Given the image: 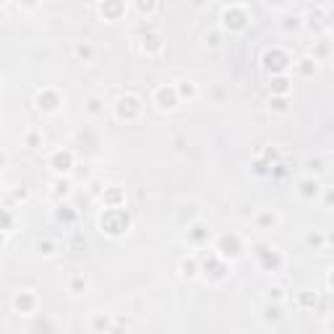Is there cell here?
Returning <instances> with one entry per match:
<instances>
[{
    "instance_id": "cell-1",
    "label": "cell",
    "mask_w": 334,
    "mask_h": 334,
    "mask_svg": "<svg viewBox=\"0 0 334 334\" xmlns=\"http://www.w3.org/2000/svg\"><path fill=\"white\" fill-rule=\"evenodd\" d=\"M253 21V11L248 3H227L219 8V24L225 32H243Z\"/></svg>"
},
{
    "instance_id": "cell-2",
    "label": "cell",
    "mask_w": 334,
    "mask_h": 334,
    "mask_svg": "<svg viewBox=\"0 0 334 334\" xmlns=\"http://www.w3.org/2000/svg\"><path fill=\"white\" fill-rule=\"evenodd\" d=\"M94 11L100 13L102 21L113 24V21H120L123 16H128V5L120 3V0H104V3H97Z\"/></svg>"
},
{
    "instance_id": "cell-3",
    "label": "cell",
    "mask_w": 334,
    "mask_h": 334,
    "mask_svg": "<svg viewBox=\"0 0 334 334\" xmlns=\"http://www.w3.org/2000/svg\"><path fill=\"white\" fill-rule=\"evenodd\" d=\"M287 52L282 50V47H271V50H267V55H264V66H267V71H274V73H280L287 68Z\"/></svg>"
},
{
    "instance_id": "cell-4",
    "label": "cell",
    "mask_w": 334,
    "mask_h": 334,
    "mask_svg": "<svg viewBox=\"0 0 334 334\" xmlns=\"http://www.w3.org/2000/svg\"><path fill=\"white\" fill-rule=\"evenodd\" d=\"M162 47H165L162 34L151 32V34H144V37H141V52H144V55H149V58L159 55V52H162Z\"/></svg>"
},
{
    "instance_id": "cell-5",
    "label": "cell",
    "mask_w": 334,
    "mask_h": 334,
    "mask_svg": "<svg viewBox=\"0 0 334 334\" xmlns=\"http://www.w3.org/2000/svg\"><path fill=\"white\" fill-rule=\"evenodd\" d=\"M154 102L162 110H172L178 104V92H175V89H170V86H159L157 92H154Z\"/></svg>"
},
{
    "instance_id": "cell-6",
    "label": "cell",
    "mask_w": 334,
    "mask_h": 334,
    "mask_svg": "<svg viewBox=\"0 0 334 334\" xmlns=\"http://www.w3.org/2000/svg\"><path fill=\"white\" fill-rule=\"evenodd\" d=\"M134 11L136 16H146V18H151L154 13H159V3H154V0H136L134 5H128V13Z\"/></svg>"
},
{
    "instance_id": "cell-7",
    "label": "cell",
    "mask_w": 334,
    "mask_h": 334,
    "mask_svg": "<svg viewBox=\"0 0 334 334\" xmlns=\"http://www.w3.org/2000/svg\"><path fill=\"white\" fill-rule=\"evenodd\" d=\"M52 170H58V172H66V170H71V154H63V151H58V154L52 157Z\"/></svg>"
},
{
    "instance_id": "cell-8",
    "label": "cell",
    "mask_w": 334,
    "mask_h": 334,
    "mask_svg": "<svg viewBox=\"0 0 334 334\" xmlns=\"http://www.w3.org/2000/svg\"><path fill=\"white\" fill-rule=\"evenodd\" d=\"M316 68H318V60H316V58L298 60V71H301L303 76H313V73H316Z\"/></svg>"
},
{
    "instance_id": "cell-9",
    "label": "cell",
    "mask_w": 334,
    "mask_h": 334,
    "mask_svg": "<svg viewBox=\"0 0 334 334\" xmlns=\"http://www.w3.org/2000/svg\"><path fill=\"white\" fill-rule=\"evenodd\" d=\"M76 55L84 58V60H89V58L94 55V50H92V45H89V42H79V45H76Z\"/></svg>"
},
{
    "instance_id": "cell-10",
    "label": "cell",
    "mask_w": 334,
    "mask_h": 334,
    "mask_svg": "<svg viewBox=\"0 0 334 334\" xmlns=\"http://www.w3.org/2000/svg\"><path fill=\"white\" fill-rule=\"evenodd\" d=\"M180 94H183V97H193V94H196V86H193L191 81H180Z\"/></svg>"
},
{
    "instance_id": "cell-11",
    "label": "cell",
    "mask_w": 334,
    "mask_h": 334,
    "mask_svg": "<svg viewBox=\"0 0 334 334\" xmlns=\"http://www.w3.org/2000/svg\"><path fill=\"white\" fill-rule=\"evenodd\" d=\"M303 193H305V196H311V193L316 196V193H318V183H316V180H313V183H311V180H305V183H303Z\"/></svg>"
},
{
    "instance_id": "cell-12",
    "label": "cell",
    "mask_w": 334,
    "mask_h": 334,
    "mask_svg": "<svg viewBox=\"0 0 334 334\" xmlns=\"http://www.w3.org/2000/svg\"><path fill=\"white\" fill-rule=\"evenodd\" d=\"M0 11H3V3H0Z\"/></svg>"
}]
</instances>
